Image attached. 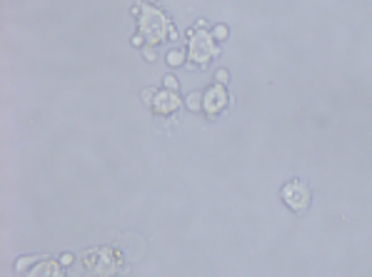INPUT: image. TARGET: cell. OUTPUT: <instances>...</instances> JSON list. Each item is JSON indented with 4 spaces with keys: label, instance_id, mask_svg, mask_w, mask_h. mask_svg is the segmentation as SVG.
Listing matches in <instances>:
<instances>
[{
    "label": "cell",
    "instance_id": "obj_13",
    "mask_svg": "<svg viewBox=\"0 0 372 277\" xmlns=\"http://www.w3.org/2000/svg\"><path fill=\"white\" fill-rule=\"evenodd\" d=\"M215 80H218V83H225V80H228V73H225V70H218V75H215Z\"/></svg>",
    "mask_w": 372,
    "mask_h": 277
},
{
    "label": "cell",
    "instance_id": "obj_11",
    "mask_svg": "<svg viewBox=\"0 0 372 277\" xmlns=\"http://www.w3.org/2000/svg\"><path fill=\"white\" fill-rule=\"evenodd\" d=\"M178 88H180L178 80H175V77H172V75H167V77H165V91H172V93H175V91H178Z\"/></svg>",
    "mask_w": 372,
    "mask_h": 277
},
{
    "label": "cell",
    "instance_id": "obj_3",
    "mask_svg": "<svg viewBox=\"0 0 372 277\" xmlns=\"http://www.w3.org/2000/svg\"><path fill=\"white\" fill-rule=\"evenodd\" d=\"M225 108H228V93H225V88H222V85H213V88L202 95V110L213 118V115L222 112Z\"/></svg>",
    "mask_w": 372,
    "mask_h": 277
},
{
    "label": "cell",
    "instance_id": "obj_8",
    "mask_svg": "<svg viewBox=\"0 0 372 277\" xmlns=\"http://www.w3.org/2000/svg\"><path fill=\"white\" fill-rule=\"evenodd\" d=\"M187 108H190V110H200L202 108V95L200 93H190V97H187Z\"/></svg>",
    "mask_w": 372,
    "mask_h": 277
},
{
    "label": "cell",
    "instance_id": "obj_4",
    "mask_svg": "<svg viewBox=\"0 0 372 277\" xmlns=\"http://www.w3.org/2000/svg\"><path fill=\"white\" fill-rule=\"evenodd\" d=\"M97 255H100V260H88V267L95 272L97 277H113V272H115L117 265H120V257H117L113 250H100Z\"/></svg>",
    "mask_w": 372,
    "mask_h": 277
},
{
    "label": "cell",
    "instance_id": "obj_5",
    "mask_svg": "<svg viewBox=\"0 0 372 277\" xmlns=\"http://www.w3.org/2000/svg\"><path fill=\"white\" fill-rule=\"evenodd\" d=\"M283 200L288 202L292 210H305L307 202H310V193H307V187H305L303 182H290L283 190Z\"/></svg>",
    "mask_w": 372,
    "mask_h": 277
},
{
    "label": "cell",
    "instance_id": "obj_10",
    "mask_svg": "<svg viewBox=\"0 0 372 277\" xmlns=\"http://www.w3.org/2000/svg\"><path fill=\"white\" fill-rule=\"evenodd\" d=\"M143 56L148 58V60H155V56H158V45H145Z\"/></svg>",
    "mask_w": 372,
    "mask_h": 277
},
{
    "label": "cell",
    "instance_id": "obj_9",
    "mask_svg": "<svg viewBox=\"0 0 372 277\" xmlns=\"http://www.w3.org/2000/svg\"><path fill=\"white\" fill-rule=\"evenodd\" d=\"M183 53H180V50H170V53H167V65H180V62H183Z\"/></svg>",
    "mask_w": 372,
    "mask_h": 277
},
{
    "label": "cell",
    "instance_id": "obj_2",
    "mask_svg": "<svg viewBox=\"0 0 372 277\" xmlns=\"http://www.w3.org/2000/svg\"><path fill=\"white\" fill-rule=\"evenodd\" d=\"M218 53H220V50H218L215 40L205 30H198V33L193 30V38H190V58H193L200 68H205L207 62H210V58H215Z\"/></svg>",
    "mask_w": 372,
    "mask_h": 277
},
{
    "label": "cell",
    "instance_id": "obj_6",
    "mask_svg": "<svg viewBox=\"0 0 372 277\" xmlns=\"http://www.w3.org/2000/svg\"><path fill=\"white\" fill-rule=\"evenodd\" d=\"M152 112L155 115H172V112L178 110L180 108V100H178V93H172V91H160L155 93V97H152Z\"/></svg>",
    "mask_w": 372,
    "mask_h": 277
},
{
    "label": "cell",
    "instance_id": "obj_7",
    "mask_svg": "<svg viewBox=\"0 0 372 277\" xmlns=\"http://www.w3.org/2000/svg\"><path fill=\"white\" fill-rule=\"evenodd\" d=\"M28 277H62V270L60 265L56 260H50V257H40L35 267L28 272Z\"/></svg>",
    "mask_w": 372,
    "mask_h": 277
},
{
    "label": "cell",
    "instance_id": "obj_14",
    "mask_svg": "<svg viewBox=\"0 0 372 277\" xmlns=\"http://www.w3.org/2000/svg\"><path fill=\"white\" fill-rule=\"evenodd\" d=\"M60 263H62V265H70V263H73V255H62Z\"/></svg>",
    "mask_w": 372,
    "mask_h": 277
},
{
    "label": "cell",
    "instance_id": "obj_1",
    "mask_svg": "<svg viewBox=\"0 0 372 277\" xmlns=\"http://www.w3.org/2000/svg\"><path fill=\"white\" fill-rule=\"evenodd\" d=\"M172 33L170 23L158 8L152 5H143V15H140V35L143 40H148V45H158Z\"/></svg>",
    "mask_w": 372,
    "mask_h": 277
},
{
    "label": "cell",
    "instance_id": "obj_12",
    "mask_svg": "<svg viewBox=\"0 0 372 277\" xmlns=\"http://www.w3.org/2000/svg\"><path fill=\"white\" fill-rule=\"evenodd\" d=\"M213 35H215V38H220V40H225V38H228V28H225V25H218Z\"/></svg>",
    "mask_w": 372,
    "mask_h": 277
}]
</instances>
